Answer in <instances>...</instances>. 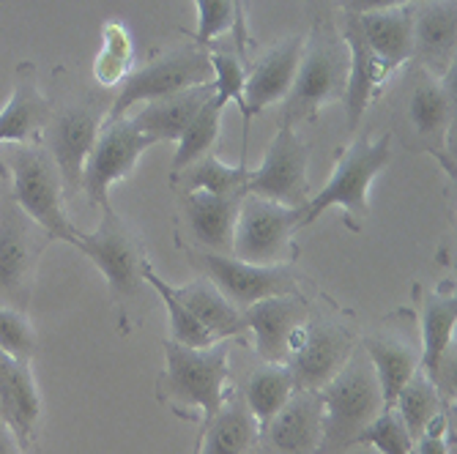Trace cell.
<instances>
[{"label": "cell", "mask_w": 457, "mask_h": 454, "mask_svg": "<svg viewBox=\"0 0 457 454\" xmlns=\"http://www.w3.org/2000/svg\"><path fill=\"white\" fill-rule=\"evenodd\" d=\"M230 392V340L209 348H187L164 343V369L156 378V400L168 405L176 417L209 422Z\"/></svg>", "instance_id": "cell-1"}, {"label": "cell", "mask_w": 457, "mask_h": 454, "mask_svg": "<svg viewBox=\"0 0 457 454\" xmlns=\"http://www.w3.org/2000/svg\"><path fill=\"white\" fill-rule=\"evenodd\" d=\"M397 123L408 148L430 153L454 176V161L449 156V135L454 129V66L444 77H433L411 61L403 74Z\"/></svg>", "instance_id": "cell-2"}, {"label": "cell", "mask_w": 457, "mask_h": 454, "mask_svg": "<svg viewBox=\"0 0 457 454\" xmlns=\"http://www.w3.org/2000/svg\"><path fill=\"white\" fill-rule=\"evenodd\" d=\"M323 435L318 454H343L386 408L381 384L367 353L356 345L345 367L320 389Z\"/></svg>", "instance_id": "cell-3"}, {"label": "cell", "mask_w": 457, "mask_h": 454, "mask_svg": "<svg viewBox=\"0 0 457 454\" xmlns=\"http://www.w3.org/2000/svg\"><path fill=\"white\" fill-rule=\"evenodd\" d=\"M348 79V50L340 38V30H335L328 17H318L310 36H304L302 61L290 86L279 123L296 127L299 120H315V115L343 99Z\"/></svg>", "instance_id": "cell-4"}, {"label": "cell", "mask_w": 457, "mask_h": 454, "mask_svg": "<svg viewBox=\"0 0 457 454\" xmlns=\"http://www.w3.org/2000/svg\"><path fill=\"white\" fill-rule=\"evenodd\" d=\"M392 161V137L381 135L376 140L359 137L353 140L337 159L335 173L328 176L326 186L310 197L302 225L310 227L323 211L340 209L345 225L359 233L364 219L370 217V186L376 181Z\"/></svg>", "instance_id": "cell-5"}, {"label": "cell", "mask_w": 457, "mask_h": 454, "mask_svg": "<svg viewBox=\"0 0 457 454\" xmlns=\"http://www.w3.org/2000/svg\"><path fill=\"white\" fill-rule=\"evenodd\" d=\"M9 176H12V200L20 209L45 227L53 241H63L74 246V238L79 227L66 214V192L61 173L50 151L41 145V140L33 143H14L12 161H9Z\"/></svg>", "instance_id": "cell-6"}, {"label": "cell", "mask_w": 457, "mask_h": 454, "mask_svg": "<svg viewBox=\"0 0 457 454\" xmlns=\"http://www.w3.org/2000/svg\"><path fill=\"white\" fill-rule=\"evenodd\" d=\"M74 250L91 258L94 266L104 274L120 318H127L145 293L143 263L148 258L143 255V244L135 230L112 211V205H107V209H102V222L96 225V230L77 233Z\"/></svg>", "instance_id": "cell-7"}, {"label": "cell", "mask_w": 457, "mask_h": 454, "mask_svg": "<svg viewBox=\"0 0 457 454\" xmlns=\"http://www.w3.org/2000/svg\"><path fill=\"white\" fill-rule=\"evenodd\" d=\"M212 79H214V71H212L209 50H205L203 45H195L192 41V45H187V47H176L170 53H162V55L151 58L145 66H140V69H135L123 77V86L115 94L104 120L123 118L137 104L176 96L181 91L205 86V82H212Z\"/></svg>", "instance_id": "cell-8"}, {"label": "cell", "mask_w": 457, "mask_h": 454, "mask_svg": "<svg viewBox=\"0 0 457 454\" xmlns=\"http://www.w3.org/2000/svg\"><path fill=\"white\" fill-rule=\"evenodd\" d=\"M302 217L304 209H290V205H279L258 194H244L233 227L230 255L255 266L294 263V233L302 230Z\"/></svg>", "instance_id": "cell-9"}, {"label": "cell", "mask_w": 457, "mask_h": 454, "mask_svg": "<svg viewBox=\"0 0 457 454\" xmlns=\"http://www.w3.org/2000/svg\"><path fill=\"white\" fill-rule=\"evenodd\" d=\"M53 235L33 222L20 205L0 197V304L28 312L41 255Z\"/></svg>", "instance_id": "cell-10"}, {"label": "cell", "mask_w": 457, "mask_h": 454, "mask_svg": "<svg viewBox=\"0 0 457 454\" xmlns=\"http://www.w3.org/2000/svg\"><path fill=\"white\" fill-rule=\"evenodd\" d=\"M187 260L238 310H246L249 304L271 296L299 293L302 285V277L290 263L255 266V263H244L233 255L203 252V250H187Z\"/></svg>", "instance_id": "cell-11"}, {"label": "cell", "mask_w": 457, "mask_h": 454, "mask_svg": "<svg viewBox=\"0 0 457 454\" xmlns=\"http://www.w3.org/2000/svg\"><path fill=\"white\" fill-rule=\"evenodd\" d=\"M154 145L156 140L143 135L127 115L102 120V129L86 159V170H82V194L99 209H107L112 184L129 178L137 168V159Z\"/></svg>", "instance_id": "cell-12"}, {"label": "cell", "mask_w": 457, "mask_h": 454, "mask_svg": "<svg viewBox=\"0 0 457 454\" xmlns=\"http://www.w3.org/2000/svg\"><path fill=\"white\" fill-rule=\"evenodd\" d=\"M102 110L96 102H71L63 107H53L47 127L41 129V145H45L55 161L63 181L66 200H77L82 192V170L94 148V140L102 129Z\"/></svg>", "instance_id": "cell-13"}, {"label": "cell", "mask_w": 457, "mask_h": 454, "mask_svg": "<svg viewBox=\"0 0 457 454\" xmlns=\"http://www.w3.org/2000/svg\"><path fill=\"white\" fill-rule=\"evenodd\" d=\"M310 145L296 135V127L279 123L258 170H249L244 194H258L290 209H307L310 202Z\"/></svg>", "instance_id": "cell-14"}, {"label": "cell", "mask_w": 457, "mask_h": 454, "mask_svg": "<svg viewBox=\"0 0 457 454\" xmlns=\"http://www.w3.org/2000/svg\"><path fill=\"white\" fill-rule=\"evenodd\" d=\"M356 345L359 340L353 334V328L345 326L343 320L310 315L285 361L290 373H294L296 389L320 392L345 367Z\"/></svg>", "instance_id": "cell-15"}, {"label": "cell", "mask_w": 457, "mask_h": 454, "mask_svg": "<svg viewBox=\"0 0 457 454\" xmlns=\"http://www.w3.org/2000/svg\"><path fill=\"white\" fill-rule=\"evenodd\" d=\"M246 334H253V348L263 361L285 364L302 326L310 320V304L302 293L271 296L241 310Z\"/></svg>", "instance_id": "cell-16"}, {"label": "cell", "mask_w": 457, "mask_h": 454, "mask_svg": "<svg viewBox=\"0 0 457 454\" xmlns=\"http://www.w3.org/2000/svg\"><path fill=\"white\" fill-rule=\"evenodd\" d=\"M359 348L367 353L372 369H376L384 405L389 408L397 392L411 381V376L422 367V343L411 323H397L384 334H370L359 340Z\"/></svg>", "instance_id": "cell-17"}, {"label": "cell", "mask_w": 457, "mask_h": 454, "mask_svg": "<svg viewBox=\"0 0 457 454\" xmlns=\"http://www.w3.org/2000/svg\"><path fill=\"white\" fill-rule=\"evenodd\" d=\"M302 50H304V36L294 33L255 61L253 71L246 74V82H244V107H241L244 127L249 123V118L258 115L261 110L277 102H285L290 86H294Z\"/></svg>", "instance_id": "cell-18"}, {"label": "cell", "mask_w": 457, "mask_h": 454, "mask_svg": "<svg viewBox=\"0 0 457 454\" xmlns=\"http://www.w3.org/2000/svg\"><path fill=\"white\" fill-rule=\"evenodd\" d=\"M457 4L454 0H417L413 6V63L444 77L454 66Z\"/></svg>", "instance_id": "cell-19"}, {"label": "cell", "mask_w": 457, "mask_h": 454, "mask_svg": "<svg viewBox=\"0 0 457 454\" xmlns=\"http://www.w3.org/2000/svg\"><path fill=\"white\" fill-rule=\"evenodd\" d=\"M323 435V400L315 389H296L279 414L263 427L274 454H318Z\"/></svg>", "instance_id": "cell-20"}, {"label": "cell", "mask_w": 457, "mask_h": 454, "mask_svg": "<svg viewBox=\"0 0 457 454\" xmlns=\"http://www.w3.org/2000/svg\"><path fill=\"white\" fill-rule=\"evenodd\" d=\"M41 419V394L30 369V359H14L0 351V422L22 446L33 443Z\"/></svg>", "instance_id": "cell-21"}, {"label": "cell", "mask_w": 457, "mask_h": 454, "mask_svg": "<svg viewBox=\"0 0 457 454\" xmlns=\"http://www.w3.org/2000/svg\"><path fill=\"white\" fill-rule=\"evenodd\" d=\"M261 438L263 430L246 408L244 394L230 389L217 414L200 427L195 454H255Z\"/></svg>", "instance_id": "cell-22"}, {"label": "cell", "mask_w": 457, "mask_h": 454, "mask_svg": "<svg viewBox=\"0 0 457 454\" xmlns=\"http://www.w3.org/2000/svg\"><path fill=\"white\" fill-rule=\"evenodd\" d=\"M367 47L376 58L378 79L397 71L400 66L413 61V6H397L386 12H372L359 17Z\"/></svg>", "instance_id": "cell-23"}, {"label": "cell", "mask_w": 457, "mask_h": 454, "mask_svg": "<svg viewBox=\"0 0 457 454\" xmlns=\"http://www.w3.org/2000/svg\"><path fill=\"white\" fill-rule=\"evenodd\" d=\"M238 205H241V197H222V194H205V192L181 194V214H184L187 230L203 252L230 255Z\"/></svg>", "instance_id": "cell-24"}, {"label": "cell", "mask_w": 457, "mask_h": 454, "mask_svg": "<svg viewBox=\"0 0 457 454\" xmlns=\"http://www.w3.org/2000/svg\"><path fill=\"white\" fill-rule=\"evenodd\" d=\"M53 115V102L36 86V66L20 63L14 91L0 110V143H33Z\"/></svg>", "instance_id": "cell-25"}, {"label": "cell", "mask_w": 457, "mask_h": 454, "mask_svg": "<svg viewBox=\"0 0 457 454\" xmlns=\"http://www.w3.org/2000/svg\"><path fill=\"white\" fill-rule=\"evenodd\" d=\"M340 38L348 50V79H345V118H348V132H353L370 102L376 99V94L381 91V79H378V69H376V58H372L370 47H367V38L361 33L359 17L345 14L343 20V30Z\"/></svg>", "instance_id": "cell-26"}, {"label": "cell", "mask_w": 457, "mask_h": 454, "mask_svg": "<svg viewBox=\"0 0 457 454\" xmlns=\"http://www.w3.org/2000/svg\"><path fill=\"white\" fill-rule=\"evenodd\" d=\"M212 96H214V82H205V86L181 91L176 96L143 104L132 115V120L143 135H148L156 143H179V137L192 123V118Z\"/></svg>", "instance_id": "cell-27"}, {"label": "cell", "mask_w": 457, "mask_h": 454, "mask_svg": "<svg viewBox=\"0 0 457 454\" xmlns=\"http://www.w3.org/2000/svg\"><path fill=\"white\" fill-rule=\"evenodd\" d=\"M173 293L181 299V304L209 328V334L222 343V340H241L246 334L244 315L236 304H230L209 279H195L189 285L173 287Z\"/></svg>", "instance_id": "cell-28"}, {"label": "cell", "mask_w": 457, "mask_h": 454, "mask_svg": "<svg viewBox=\"0 0 457 454\" xmlns=\"http://www.w3.org/2000/svg\"><path fill=\"white\" fill-rule=\"evenodd\" d=\"M454 323H457V299L454 287L446 291H430L420 315V343H422V373L430 378L441 359V353L454 343Z\"/></svg>", "instance_id": "cell-29"}, {"label": "cell", "mask_w": 457, "mask_h": 454, "mask_svg": "<svg viewBox=\"0 0 457 454\" xmlns=\"http://www.w3.org/2000/svg\"><path fill=\"white\" fill-rule=\"evenodd\" d=\"M296 392V381L294 373L287 369V364H277V361H263L261 367H255L249 373L246 384H244V402L253 410V417L258 419L261 430L279 414L282 405L290 400V394Z\"/></svg>", "instance_id": "cell-30"}, {"label": "cell", "mask_w": 457, "mask_h": 454, "mask_svg": "<svg viewBox=\"0 0 457 454\" xmlns=\"http://www.w3.org/2000/svg\"><path fill=\"white\" fill-rule=\"evenodd\" d=\"M249 178V168L244 161L233 164L220 161L214 153L197 159L181 173H173L170 181L179 194L205 192V194H222V197H244V184Z\"/></svg>", "instance_id": "cell-31"}, {"label": "cell", "mask_w": 457, "mask_h": 454, "mask_svg": "<svg viewBox=\"0 0 457 454\" xmlns=\"http://www.w3.org/2000/svg\"><path fill=\"white\" fill-rule=\"evenodd\" d=\"M389 408H395V414L400 417V422L405 425V430H408V435L413 441L425 433L430 419H436L438 414H444V410H446L438 392H436V386H433V381L422 373V367L397 392V397H395V402ZM446 414H452V410H446Z\"/></svg>", "instance_id": "cell-32"}, {"label": "cell", "mask_w": 457, "mask_h": 454, "mask_svg": "<svg viewBox=\"0 0 457 454\" xmlns=\"http://www.w3.org/2000/svg\"><path fill=\"white\" fill-rule=\"evenodd\" d=\"M143 279H145V285H151V291L162 299L164 310H168V315H170V343H179V345H187V348H209V345L217 343V340L209 334V328H205V326L181 304V299L173 293V285L164 282V279L154 271V266H151L148 260L143 263Z\"/></svg>", "instance_id": "cell-33"}, {"label": "cell", "mask_w": 457, "mask_h": 454, "mask_svg": "<svg viewBox=\"0 0 457 454\" xmlns=\"http://www.w3.org/2000/svg\"><path fill=\"white\" fill-rule=\"evenodd\" d=\"M222 115H225V107H220L214 102V96L200 107V112L192 118V123L179 137L170 176L181 173L184 168H189V164H195L197 159L209 156L214 151V145L220 140V129H222Z\"/></svg>", "instance_id": "cell-34"}, {"label": "cell", "mask_w": 457, "mask_h": 454, "mask_svg": "<svg viewBox=\"0 0 457 454\" xmlns=\"http://www.w3.org/2000/svg\"><path fill=\"white\" fill-rule=\"evenodd\" d=\"M197 4V33L195 45L209 47L222 33H238V50H244V4L241 0H195Z\"/></svg>", "instance_id": "cell-35"}, {"label": "cell", "mask_w": 457, "mask_h": 454, "mask_svg": "<svg viewBox=\"0 0 457 454\" xmlns=\"http://www.w3.org/2000/svg\"><path fill=\"white\" fill-rule=\"evenodd\" d=\"M132 38L129 30L118 25V22H107L104 33H102V50L94 61V77L102 86H115V82H123V77L129 74L132 66Z\"/></svg>", "instance_id": "cell-36"}, {"label": "cell", "mask_w": 457, "mask_h": 454, "mask_svg": "<svg viewBox=\"0 0 457 454\" xmlns=\"http://www.w3.org/2000/svg\"><path fill=\"white\" fill-rule=\"evenodd\" d=\"M209 50L212 71H214V102L220 107H228L230 102L244 107V82H246V69L236 53L217 50V47H205Z\"/></svg>", "instance_id": "cell-37"}, {"label": "cell", "mask_w": 457, "mask_h": 454, "mask_svg": "<svg viewBox=\"0 0 457 454\" xmlns=\"http://www.w3.org/2000/svg\"><path fill=\"white\" fill-rule=\"evenodd\" d=\"M0 351H6L14 359H33L38 351L36 328L28 312L0 304Z\"/></svg>", "instance_id": "cell-38"}, {"label": "cell", "mask_w": 457, "mask_h": 454, "mask_svg": "<svg viewBox=\"0 0 457 454\" xmlns=\"http://www.w3.org/2000/svg\"><path fill=\"white\" fill-rule=\"evenodd\" d=\"M356 443H367L378 454H413V438L408 435L405 425L395 414V408H384L376 417V422L359 435Z\"/></svg>", "instance_id": "cell-39"}, {"label": "cell", "mask_w": 457, "mask_h": 454, "mask_svg": "<svg viewBox=\"0 0 457 454\" xmlns=\"http://www.w3.org/2000/svg\"><path fill=\"white\" fill-rule=\"evenodd\" d=\"M337 4L345 14L361 17V14H372V12H386V9L405 6L408 0H337Z\"/></svg>", "instance_id": "cell-40"}, {"label": "cell", "mask_w": 457, "mask_h": 454, "mask_svg": "<svg viewBox=\"0 0 457 454\" xmlns=\"http://www.w3.org/2000/svg\"><path fill=\"white\" fill-rule=\"evenodd\" d=\"M0 454H25V446L4 422H0Z\"/></svg>", "instance_id": "cell-41"}, {"label": "cell", "mask_w": 457, "mask_h": 454, "mask_svg": "<svg viewBox=\"0 0 457 454\" xmlns=\"http://www.w3.org/2000/svg\"><path fill=\"white\" fill-rule=\"evenodd\" d=\"M310 4H312V9L318 12V14H315V20H318V17H320V12L328 6V0H310Z\"/></svg>", "instance_id": "cell-42"}, {"label": "cell", "mask_w": 457, "mask_h": 454, "mask_svg": "<svg viewBox=\"0 0 457 454\" xmlns=\"http://www.w3.org/2000/svg\"><path fill=\"white\" fill-rule=\"evenodd\" d=\"M255 454H274V451H271V449H269V446L263 443V438H261V446L255 449Z\"/></svg>", "instance_id": "cell-43"}, {"label": "cell", "mask_w": 457, "mask_h": 454, "mask_svg": "<svg viewBox=\"0 0 457 454\" xmlns=\"http://www.w3.org/2000/svg\"><path fill=\"white\" fill-rule=\"evenodd\" d=\"M408 4H417V0H408Z\"/></svg>", "instance_id": "cell-44"}, {"label": "cell", "mask_w": 457, "mask_h": 454, "mask_svg": "<svg viewBox=\"0 0 457 454\" xmlns=\"http://www.w3.org/2000/svg\"><path fill=\"white\" fill-rule=\"evenodd\" d=\"M192 454H195V451H192Z\"/></svg>", "instance_id": "cell-45"}]
</instances>
